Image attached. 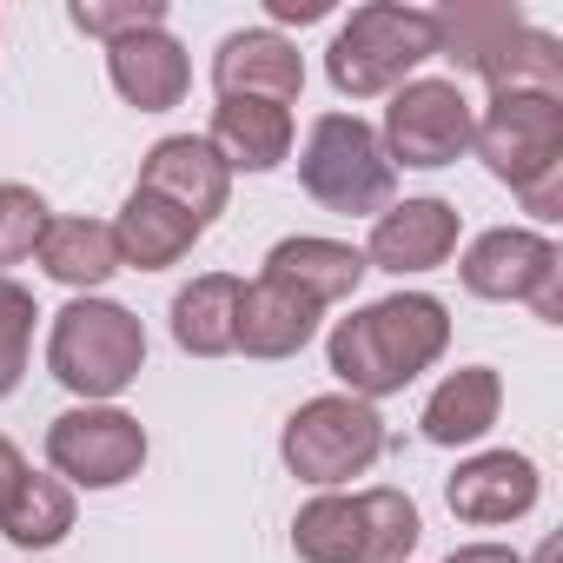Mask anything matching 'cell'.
I'll return each mask as SVG.
<instances>
[{
  "label": "cell",
  "mask_w": 563,
  "mask_h": 563,
  "mask_svg": "<svg viewBox=\"0 0 563 563\" xmlns=\"http://www.w3.org/2000/svg\"><path fill=\"white\" fill-rule=\"evenodd\" d=\"M497 411H504V378L490 365H457L451 378H438V391L424 398V418L418 424H424V444L464 451V444L490 438Z\"/></svg>",
  "instance_id": "ffe728a7"
},
{
  "label": "cell",
  "mask_w": 563,
  "mask_h": 563,
  "mask_svg": "<svg viewBox=\"0 0 563 563\" xmlns=\"http://www.w3.org/2000/svg\"><path fill=\"white\" fill-rule=\"evenodd\" d=\"M365 252L358 245H345V239H319V232H299V239H278L272 252H265V272L258 278H272V286H286V292H299L306 306H345L358 286H365Z\"/></svg>",
  "instance_id": "2e32d148"
},
{
  "label": "cell",
  "mask_w": 563,
  "mask_h": 563,
  "mask_svg": "<svg viewBox=\"0 0 563 563\" xmlns=\"http://www.w3.org/2000/svg\"><path fill=\"white\" fill-rule=\"evenodd\" d=\"M140 186L159 192V199H173L199 232H206V225L225 212V199H232V173H225V159L206 146V133H166V140H153L146 159H140Z\"/></svg>",
  "instance_id": "5bb4252c"
},
{
  "label": "cell",
  "mask_w": 563,
  "mask_h": 563,
  "mask_svg": "<svg viewBox=\"0 0 563 563\" xmlns=\"http://www.w3.org/2000/svg\"><path fill=\"white\" fill-rule=\"evenodd\" d=\"M265 14H272L278 27H312V21L332 14V0H265Z\"/></svg>",
  "instance_id": "83f0119b"
},
{
  "label": "cell",
  "mask_w": 563,
  "mask_h": 563,
  "mask_svg": "<svg viewBox=\"0 0 563 563\" xmlns=\"http://www.w3.org/2000/svg\"><path fill=\"white\" fill-rule=\"evenodd\" d=\"M457 206L451 199H391L378 219H372V239H365V265L372 272H391V278H418V272H438L451 252H457Z\"/></svg>",
  "instance_id": "7c38bea8"
},
{
  "label": "cell",
  "mask_w": 563,
  "mask_h": 563,
  "mask_svg": "<svg viewBox=\"0 0 563 563\" xmlns=\"http://www.w3.org/2000/svg\"><path fill=\"white\" fill-rule=\"evenodd\" d=\"M292 107H272V100H219L212 107V126H206V146L225 159V173H272L292 159Z\"/></svg>",
  "instance_id": "ac0fdd59"
},
{
  "label": "cell",
  "mask_w": 563,
  "mask_h": 563,
  "mask_svg": "<svg viewBox=\"0 0 563 563\" xmlns=\"http://www.w3.org/2000/svg\"><path fill=\"white\" fill-rule=\"evenodd\" d=\"M47 225H54V212H47V199L34 186L0 179V278H8V265H21V258L41 252Z\"/></svg>",
  "instance_id": "484cf974"
},
{
  "label": "cell",
  "mask_w": 563,
  "mask_h": 563,
  "mask_svg": "<svg viewBox=\"0 0 563 563\" xmlns=\"http://www.w3.org/2000/svg\"><path fill=\"white\" fill-rule=\"evenodd\" d=\"M444 563H523V556H517L510 543H457Z\"/></svg>",
  "instance_id": "f546056e"
},
{
  "label": "cell",
  "mask_w": 563,
  "mask_h": 563,
  "mask_svg": "<svg viewBox=\"0 0 563 563\" xmlns=\"http://www.w3.org/2000/svg\"><path fill=\"white\" fill-rule=\"evenodd\" d=\"M438 60V21L431 8H405V0H365L352 21L325 47V80L345 100H378L418 80V67Z\"/></svg>",
  "instance_id": "5b68a950"
},
{
  "label": "cell",
  "mask_w": 563,
  "mask_h": 563,
  "mask_svg": "<svg viewBox=\"0 0 563 563\" xmlns=\"http://www.w3.org/2000/svg\"><path fill=\"white\" fill-rule=\"evenodd\" d=\"M67 21H74L80 34H93V41L113 47V41H133V34L166 27V0H74Z\"/></svg>",
  "instance_id": "4316f807"
},
{
  "label": "cell",
  "mask_w": 563,
  "mask_h": 563,
  "mask_svg": "<svg viewBox=\"0 0 563 563\" xmlns=\"http://www.w3.org/2000/svg\"><path fill=\"white\" fill-rule=\"evenodd\" d=\"M47 464L67 490H120L146 464V424L120 405H74L47 424Z\"/></svg>",
  "instance_id": "30bf717a"
},
{
  "label": "cell",
  "mask_w": 563,
  "mask_h": 563,
  "mask_svg": "<svg viewBox=\"0 0 563 563\" xmlns=\"http://www.w3.org/2000/svg\"><path fill=\"white\" fill-rule=\"evenodd\" d=\"M312 339H319V306H306L299 292L272 286V278H252V286L239 292L232 352H245L258 365H278V358H299Z\"/></svg>",
  "instance_id": "d6986e66"
},
{
  "label": "cell",
  "mask_w": 563,
  "mask_h": 563,
  "mask_svg": "<svg viewBox=\"0 0 563 563\" xmlns=\"http://www.w3.org/2000/svg\"><path fill=\"white\" fill-rule=\"evenodd\" d=\"M385 418L378 405L352 398V391H319L306 398L286 431H278V457H286V471L299 484H319V490H339L352 477H365L378 457H385Z\"/></svg>",
  "instance_id": "ba28073f"
},
{
  "label": "cell",
  "mask_w": 563,
  "mask_h": 563,
  "mask_svg": "<svg viewBox=\"0 0 563 563\" xmlns=\"http://www.w3.org/2000/svg\"><path fill=\"white\" fill-rule=\"evenodd\" d=\"M74 517H80L74 490L60 477H47V471H27V484L14 490V504L0 510V537L21 543V550H54V543H67Z\"/></svg>",
  "instance_id": "cb8c5ba5"
},
{
  "label": "cell",
  "mask_w": 563,
  "mask_h": 563,
  "mask_svg": "<svg viewBox=\"0 0 563 563\" xmlns=\"http://www.w3.org/2000/svg\"><path fill=\"white\" fill-rule=\"evenodd\" d=\"M239 292L245 278L232 272H199L192 286L173 292V345L186 358H225L232 332H239Z\"/></svg>",
  "instance_id": "7402d4cb"
},
{
  "label": "cell",
  "mask_w": 563,
  "mask_h": 563,
  "mask_svg": "<svg viewBox=\"0 0 563 563\" xmlns=\"http://www.w3.org/2000/svg\"><path fill=\"white\" fill-rule=\"evenodd\" d=\"M477 159L504 179L530 219H563V93L543 87H497L471 126Z\"/></svg>",
  "instance_id": "7a4b0ae2"
},
{
  "label": "cell",
  "mask_w": 563,
  "mask_h": 563,
  "mask_svg": "<svg viewBox=\"0 0 563 563\" xmlns=\"http://www.w3.org/2000/svg\"><path fill=\"white\" fill-rule=\"evenodd\" d=\"M424 537V517L405 490L372 484V490H319L292 517V550L299 563H411Z\"/></svg>",
  "instance_id": "277c9868"
},
{
  "label": "cell",
  "mask_w": 563,
  "mask_h": 563,
  "mask_svg": "<svg viewBox=\"0 0 563 563\" xmlns=\"http://www.w3.org/2000/svg\"><path fill=\"white\" fill-rule=\"evenodd\" d=\"M438 21V54L457 74H477L497 87H543L563 93V41L530 27L517 0H444L431 8Z\"/></svg>",
  "instance_id": "3957f363"
},
{
  "label": "cell",
  "mask_w": 563,
  "mask_h": 563,
  "mask_svg": "<svg viewBox=\"0 0 563 563\" xmlns=\"http://www.w3.org/2000/svg\"><path fill=\"white\" fill-rule=\"evenodd\" d=\"M34 292L21 278H0V398H14L21 378H27V358H34Z\"/></svg>",
  "instance_id": "d4e9b609"
},
{
  "label": "cell",
  "mask_w": 563,
  "mask_h": 563,
  "mask_svg": "<svg viewBox=\"0 0 563 563\" xmlns=\"http://www.w3.org/2000/svg\"><path fill=\"white\" fill-rule=\"evenodd\" d=\"M34 258L47 265V278L74 286L80 299L100 292L107 278L120 272V245H113V225H107V219H54Z\"/></svg>",
  "instance_id": "603a6c76"
},
{
  "label": "cell",
  "mask_w": 563,
  "mask_h": 563,
  "mask_svg": "<svg viewBox=\"0 0 563 563\" xmlns=\"http://www.w3.org/2000/svg\"><path fill=\"white\" fill-rule=\"evenodd\" d=\"M27 484V457H21V444L14 438H0V510L14 504V490Z\"/></svg>",
  "instance_id": "f1b7e54d"
},
{
  "label": "cell",
  "mask_w": 563,
  "mask_h": 563,
  "mask_svg": "<svg viewBox=\"0 0 563 563\" xmlns=\"http://www.w3.org/2000/svg\"><path fill=\"white\" fill-rule=\"evenodd\" d=\"M212 87H219V100H272V107H292L306 93V54L278 34V27H239L212 54Z\"/></svg>",
  "instance_id": "4fadbf2b"
},
{
  "label": "cell",
  "mask_w": 563,
  "mask_h": 563,
  "mask_svg": "<svg viewBox=\"0 0 563 563\" xmlns=\"http://www.w3.org/2000/svg\"><path fill=\"white\" fill-rule=\"evenodd\" d=\"M113 245H120V265H133V272H166V265H179V258L199 245V225H192L173 199L133 186L126 206H120V219H113Z\"/></svg>",
  "instance_id": "44dd1931"
},
{
  "label": "cell",
  "mask_w": 563,
  "mask_h": 563,
  "mask_svg": "<svg viewBox=\"0 0 563 563\" xmlns=\"http://www.w3.org/2000/svg\"><path fill=\"white\" fill-rule=\"evenodd\" d=\"M107 80H113V93H120L126 107L166 113V107L186 100L192 60H186V47H179L166 27H153V34H133V41H113V47H107Z\"/></svg>",
  "instance_id": "e0dca14e"
},
{
  "label": "cell",
  "mask_w": 563,
  "mask_h": 563,
  "mask_svg": "<svg viewBox=\"0 0 563 563\" xmlns=\"http://www.w3.org/2000/svg\"><path fill=\"white\" fill-rule=\"evenodd\" d=\"M537 497H543V477H537V464H530L523 451H477V457H464V464L444 477L451 517H457V523H477V530L530 517Z\"/></svg>",
  "instance_id": "9a60e30c"
},
{
  "label": "cell",
  "mask_w": 563,
  "mask_h": 563,
  "mask_svg": "<svg viewBox=\"0 0 563 563\" xmlns=\"http://www.w3.org/2000/svg\"><path fill=\"white\" fill-rule=\"evenodd\" d=\"M457 278L471 299L490 306H530L543 325H563V252L556 239L530 232V225H490L464 245Z\"/></svg>",
  "instance_id": "9c48e42d"
},
{
  "label": "cell",
  "mask_w": 563,
  "mask_h": 563,
  "mask_svg": "<svg viewBox=\"0 0 563 563\" xmlns=\"http://www.w3.org/2000/svg\"><path fill=\"white\" fill-rule=\"evenodd\" d=\"M47 372L80 398V405H113L140 372H146V325L120 299H74L54 312L47 332Z\"/></svg>",
  "instance_id": "8992f818"
},
{
  "label": "cell",
  "mask_w": 563,
  "mask_h": 563,
  "mask_svg": "<svg viewBox=\"0 0 563 563\" xmlns=\"http://www.w3.org/2000/svg\"><path fill=\"white\" fill-rule=\"evenodd\" d=\"M444 352H451V312H444V299H431V292H391V299H378V306H358V312L339 319L332 339H325L332 378H339L352 398H365V405H378V398L418 385Z\"/></svg>",
  "instance_id": "6da1fadb"
},
{
  "label": "cell",
  "mask_w": 563,
  "mask_h": 563,
  "mask_svg": "<svg viewBox=\"0 0 563 563\" xmlns=\"http://www.w3.org/2000/svg\"><path fill=\"white\" fill-rule=\"evenodd\" d=\"M299 186L339 212V219H378L398 192V166L385 159V140L372 120L358 113H319L306 126V153H299Z\"/></svg>",
  "instance_id": "52a82bcc"
},
{
  "label": "cell",
  "mask_w": 563,
  "mask_h": 563,
  "mask_svg": "<svg viewBox=\"0 0 563 563\" xmlns=\"http://www.w3.org/2000/svg\"><path fill=\"white\" fill-rule=\"evenodd\" d=\"M471 126H477V107L464 100L457 80H405L385 107V159L391 166H411V173H438V166H457L471 153Z\"/></svg>",
  "instance_id": "8fae6325"
}]
</instances>
